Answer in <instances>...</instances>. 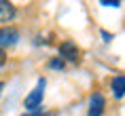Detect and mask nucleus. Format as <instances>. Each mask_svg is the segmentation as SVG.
<instances>
[{"mask_svg":"<svg viewBox=\"0 0 125 116\" xmlns=\"http://www.w3.org/2000/svg\"><path fill=\"white\" fill-rule=\"evenodd\" d=\"M45 87H47V80L45 78H38V84L32 89V93L26 97V101L23 106L28 108V112H36L40 108V103H42V95H45Z\"/></svg>","mask_w":125,"mask_h":116,"instance_id":"1","label":"nucleus"},{"mask_svg":"<svg viewBox=\"0 0 125 116\" xmlns=\"http://www.w3.org/2000/svg\"><path fill=\"white\" fill-rule=\"evenodd\" d=\"M19 40V32L15 27H0V51H4L7 46H13Z\"/></svg>","mask_w":125,"mask_h":116,"instance_id":"2","label":"nucleus"},{"mask_svg":"<svg viewBox=\"0 0 125 116\" xmlns=\"http://www.w3.org/2000/svg\"><path fill=\"white\" fill-rule=\"evenodd\" d=\"M104 108H106L104 95L102 93H93L91 99H89V112H87V116H102L104 114Z\"/></svg>","mask_w":125,"mask_h":116,"instance_id":"3","label":"nucleus"},{"mask_svg":"<svg viewBox=\"0 0 125 116\" xmlns=\"http://www.w3.org/2000/svg\"><path fill=\"white\" fill-rule=\"evenodd\" d=\"M59 55L64 59H68V61H76L79 59V49H76L74 42L66 40V42H62V46H59Z\"/></svg>","mask_w":125,"mask_h":116,"instance_id":"4","label":"nucleus"},{"mask_svg":"<svg viewBox=\"0 0 125 116\" xmlns=\"http://www.w3.org/2000/svg\"><path fill=\"white\" fill-rule=\"evenodd\" d=\"M15 15H17V11H15L13 4L7 2V0H0V23H7V21L15 19Z\"/></svg>","mask_w":125,"mask_h":116,"instance_id":"5","label":"nucleus"},{"mask_svg":"<svg viewBox=\"0 0 125 116\" xmlns=\"http://www.w3.org/2000/svg\"><path fill=\"white\" fill-rule=\"evenodd\" d=\"M110 89H112V95L121 99L125 95V74H117V76L110 80Z\"/></svg>","mask_w":125,"mask_h":116,"instance_id":"6","label":"nucleus"},{"mask_svg":"<svg viewBox=\"0 0 125 116\" xmlns=\"http://www.w3.org/2000/svg\"><path fill=\"white\" fill-rule=\"evenodd\" d=\"M49 68H51V70H62V68H64V61H62L59 57H55V59L49 61Z\"/></svg>","mask_w":125,"mask_h":116,"instance_id":"7","label":"nucleus"},{"mask_svg":"<svg viewBox=\"0 0 125 116\" xmlns=\"http://www.w3.org/2000/svg\"><path fill=\"white\" fill-rule=\"evenodd\" d=\"M102 4H104V7H112V9H119V7H121V2H117V0H115V2H108V0H102Z\"/></svg>","mask_w":125,"mask_h":116,"instance_id":"8","label":"nucleus"},{"mask_svg":"<svg viewBox=\"0 0 125 116\" xmlns=\"http://www.w3.org/2000/svg\"><path fill=\"white\" fill-rule=\"evenodd\" d=\"M21 116H42V112L36 110V112H28V114H21Z\"/></svg>","mask_w":125,"mask_h":116,"instance_id":"9","label":"nucleus"},{"mask_svg":"<svg viewBox=\"0 0 125 116\" xmlns=\"http://www.w3.org/2000/svg\"><path fill=\"white\" fill-rule=\"evenodd\" d=\"M102 36H104V40H106V42H110V40H112V36H110L108 32H102Z\"/></svg>","mask_w":125,"mask_h":116,"instance_id":"10","label":"nucleus"},{"mask_svg":"<svg viewBox=\"0 0 125 116\" xmlns=\"http://www.w3.org/2000/svg\"><path fill=\"white\" fill-rule=\"evenodd\" d=\"M0 63H4V51H0Z\"/></svg>","mask_w":125,"mask_h":116,"instance_id":"11","label":"nucleus"},{"mask_svg":"<svg viewBox=\"0 0 125 116\" xmlns=\"http://www.w3.org/2000/svg\"><path fill=\"white\" fill-rule=\"evenodd\" d=\"M2 91H4V84L0 82V95H2Z\"/></svg>","mask_w":125,"mask_h":116,"instance_id":"12","label":"nucleus"}]
</instances>
